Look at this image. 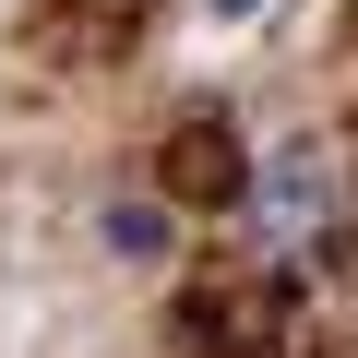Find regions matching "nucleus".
<instances>
[{
    "instance_id": "obj_3",
    "label": "nucleus",
    "mask_w": 358,
    "mask_h": 358,
    "mask_svg": "<svg viewBox=\"0 0 358 358\" xmlns=\"http://www.w3.org/2000/svg\"><path fill=\"white\" fill-rule=\"evenodd\" d=\"M263 13V0H203V24H251Z\"/></svg>"
},
{
    "instance_id": "obj_2",
    "label": "nucleus",
    "mask_w": 358,
    "mask_h": 358,
    "mask_svg": "<svg viewBox=\"0 0 358 358\" xmlns=\"http://www.w3.org/2000/svg\"><path fill=\"white\" fill-rule=\"evenodd\" d=\"M96 227H108V251H120V263H167V251H179V227H167L155 203H131V192H120Z\"/></svg>"
},
{
    "instance_id": "obj_1",
    "label": "nucleus",
    "mask_w": 358,
    "mask_h": 358,
    "mask_svg": "<svg viewBox=\"0 0 358 358\" xmlns=\"http://www.w3.org/2000/svg\"><path fill=\"white\" fill-rule=\"evenodd\" d=\"M334 215H346V179H334V143L287 131V143H263V155H251V239H263L275 263L322 251V227H334Z\"/></svg>"
}]
</instances>
